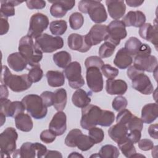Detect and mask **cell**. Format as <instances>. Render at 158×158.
<instances>
[{
  "label": "cell",
  "instance_id": "cell-29",
  "mask_svg": "<svg viewBox=\"0 0 158 158\" xmlns=\"http://www.w3.org/2000/svg\"><path fill=\"white\" fill-rule=\"evenodd\" d=\"M15 123L17 129L24 132L31 131L33 127L31 117L24 112L19 114L15 117Z\"/></svg>",
  "mask_w": 158,
  "mask_h": 158
},
{
  "label": "cell",
  "instance_id": "cell-47",
  "mask_svg": "<svg viewBox=\"0 0 158 158\" xmlns=\"http://www.w3.org/2000/svg\"><path fill=\"white\" fill-rule=\"evenodd\" d=\"M104 64V63L101 58L96 56L88 57L85 61V65L86 69L91 67H96L99 69L101 68Z\"/></svg>",
  "mask_w": 158,
  "mask_h": 158
},
{
  "label": "cell",
  "instance_id": "cell-25",
  "mask_svg": "<svg viewBox=\"0 0 158 158\" xmlns=\"http://www.w3.org/2000/svg\"><path fill=\"white\" fill-rule=\"evenodd\" d=\"M133 62V56H131L124 48H120L117 52L114 59V64L118 69H125L128 68Z\"/></svg>",
  "mask_w": 158,
  "mask_h": 158
},
{
  "label": "cell",
  "instance_id": "cell-58",
  "mask_svg": "<svg viewBox=\"0 0 158 158\" xmlns=\"http://www.w3.org/2000/svg\"><path fill=\"white\" fill-rule=\"evenodd\" d=\"M157 128H158V125L157 123L151 125L148 128V133L150 136L156 139H158Z\"/></svg>",
  "mask_w": 158,
  "mask_h": 158
},
{
  "label": "cell",
  "instance_id": "cell-45",
  "mask_svg": "<svg viewBox=\"0 0 158 158\" xmlns=\"http://www.w3.org/2000/svg\"><path fill=\"white\" fill-rule=\"evenodd\" d=\"M126 125L128 130L130 131L133 130H138L141 131L143 128V122L141 118H139L138 117L133 115V116Z\"/></svg>",
  "mask_w": 158,
  "mask_h": 158
},
{
  "label": "cell",
  "instance_id": "cell-1",
  "mask_svg": "<svg viewBox=\"0 0 158 158\" xmlns=\"http://www.w3.org/2000/svg\"><path fill=\"white\" fill-rule=\"evenodd\" d=\"M1 84L7 86L12 91L20 93L27 90L32 85L28 75H13L6 65L2 66Z\"/></svg>",
  "mask_w": 158,
  "mask_h": 158
},
{
  "label": "cell",
  "instance_id": "cell-49",
  "mask_svg": "<svg viewBox=\"0 0 158 158\" xmlns=\"http://www.w3.org/2000/svg\"><path fill=\"white\" fill-rule=\"evenodd\" d=\"M132 116H133V114L129 110L124 109L119 111L116 117V122L118 123H122L124 125H127Z\"/></svg>",
  "mask_w": 158,
  "mask_h": 158
},
{
  "label": "cell",
  "instance_id": "cell-33",
  "mask_svg": "<svg viewBox=\"0 0 158 158\" xmlns=\"http://www.w3.org/2000/svg\"><path fill=\"white\" fill-rule=\"evenodd\" d=\"M52 59L56 65L62 69H65L71 63L72 60L71 55L65 51H61L55 53L52 56Z\"/></svg>",
  "mask_w": 158,
  "mask_h": 158
},
{
  "label": "cell",
  "instance_id": "cell-46",
  "mask_svg": "<svg viewBox=\"0 0 158 158\" xmlns=\"http://www.w3.org/2000/svg\"><path fill=\"white\" fill-rule=\"evenodd\" d=\"M81 133H82V131L80 130L77 129V128L70 130L65 137V144L67 146L71 147V148L76 147L75 139H76L77 137L78 136V135Z\"/></svg>",
  "mask_w": 158,
  "mask_h": 158
},
{
  "label": "cell",
  "instance_id": "cell-52",
  "mask_svg": "<svg viewBox=\"0 0 158 158\" xmlns=\"http://www.w3.org/2000/svg\"><path fill=\"white\" fill-rule=\"evenodd\" d=\"M26 4L30 9H42L46 6V1L43 0H30L26 1Z\"/></svg>",
  "mask_w": 158,
  "mask_h": 158
},
{
  "label": "cell",
  "instance_id": "cell-60",
  "mask_svg": "<svg viewBox=\"0 0 158 158\" xmlns=\"http://www.w3.org/2000/svg\"><path fill=\"white\" fill-rule=\"evenodd\" d=\"M127 4L132 7H137L142 5L144 2V1H139V0H127L125 1Z\"/></svg>",
  "mask_w": 158,
  "mask_h": 158
},
{
  "label": "cell",
  "instance_id": "cell-62",
  "mask_svg": "<svg viewBox=\"0 0 158 158\" xmlns=\"http://www.w3.org/2000/svg\"><path fill=\"white\" fill-rule=\"evenodd\" d=\"M83 157V156L79 154L77 152H72L70 155L68 156V157Z\"/></svg>",
  "mask_w": 158,
  "mask_h": 158
},
{
  "label": "cell",
  "instance_id": "cell-7",
  "mask_svg": "<svg viewBox=\"0 0 158 158\" xmlns=\"http://www.w3.org/2000/svg\"><path fill=\"white\" fill-rule=\"evenodd\" d=\"M102 109L93 104H89L81 109V118L80 120L81 127L85 129L89 130L92 127L98 125Z\"/></svg>",
  "mask_w": 158,
  "mask_h": 158
},
{
  "label": "cell",
  "instance_id": "cell-31",
  "mask_svg": "<svg viewBox=\"0 0 158 158\" xmlns=\"http://www.w3.org/2000/svg\"><path fill=\"white\" fill-rule=\"evenodd\" d=\"M0 17L8 18L15 15L14 7L22 3L19 1H1Z\"/></svg>",
  "mask_w": 158,
  "mask_h": 158
},
{
  "label": "cell",
  "instance_id": "cell-16",
  "mask_svg": "<svg viewBox=\"0 0 158 158\" xmlns=\"http://www.w3.org/2000/svg\"><path fill=\"white\" fill-rule=\"evenodd\" d=\"M52 3L50 7L51 15L56 18H61L65 15L68 10H71L75 4V0L49 1Z\"/></svg>",
  "mask_w": 158,
  "mask_h": 158
},
{
  "label": "cell",
  "instance_id": "cell-39",
  "mask_svg": "<svg viewBox=\"0 0 158 158\" xmlns=\"http://www.w3.org/2000/svg\"><path fill=\"white\" fill-rule=\"evenodd\" d=\"M114 113L110 110H102L98 125L102 127L110 126L114 122Z\"/></svg>",
  "mask_w": 158,
  "mask_h": 158
},
{
  "label": "cell",
  "instance_id": "cell-34",
  "mask_svg": "<svg viewBox=\"0 0 158 158\" xmlns=\"http://www.w3.org/2000/svg\"><path fill=\"white\" fill-rule=\"evenodd\" d=\"M94 143L89 136L83 135L82 133L78 135L75 139V146L81 151H86L90 149Z\"/></svg>",
  "mask_w": 158,
  "mask_h": 158
},
{
  "label": "cell",
  "instance_id": "cell-54",
  "mask_svg": "<svg viewBox=\"0 0 158 158\" xmlns=\"http://www.w3.org/2000/svg\"><path fill=\"white\" fill-rule=\"evenodd\" d=\"M141 131L138 130H133L130 131L129 133L127 135V138L134 144L138 143V141L140 140L141 137Z\"/></svg>",
  "mask_w": 158,
  "mask_h": 158
},
{
  "label": "cell",
  "instance_id": "cell-26",
  "mask_svg": "<svg viewBox=\"0 0 158 158\" xmlns=\"http://www.w3.org/2000/svg\"><path fill=\"white\" fill-rule=\"evenodd\" d=\"M128 130L126 125L117 123L109 129L108 135L114 141L118 143L127 138Z\"/></svg>",
  "mask_w": 158,
  "mask_h": 158
},
{
  "label": "cell",
  "instance_id": "cell-23",
  "mask_svg": "<svg viewBox=\"0 0 158 158\" xmlns=\"http://www.w3.org/2000/svg\"><path fill=\"white\" fill-rule=\"evenodd\" d=\"M9 67L15 72H21L27 68L28 62L25 58L19 52L10 54L7 59Z\"/></svg>",
  "mask_w": 158,
  "mask_h": 158
},
{
  "label": "cell",
  "instance_id": "cell-9",
  "mask_svg": "<svg viewBox=\"0 0 158 158\" xmlns=\"http://www.w3.org/2000/svg\"><path fill=\"white\" fill-rule=\"evenodd\" d=\"M49 23V19L46 15L39 12L34 14L30 20L27 35L32 38H37L48 28Z\"/></svg>",
  "mask_w": 158,
  "mask_h": 158
},
{
  "label": "cell",
  "instance_id": "cell-2",
  "mask_svg": "<svg viewBox=\"0 0 158 158\" xmlns=\"http://www.w3.org/2000/svg\"><path fill=\"white\" fill-rule=\"evenodd\" d=\"M18 49L19 52L25 58L30 67L39 65L43 58V52L36 47L33 38L28 35L21 38Z\"/></svg>",
  "mask_w": 158,
  "mask_h": 158
},
{
  "label": "cell",
  "instance_id": "cell-28",
  "mask_svg": "<svg viewBox=\"0 0 158 158\" xmlns=\"http://www.w3.org/2000/svg\"><path fill=\"white\" fill-rule=\"evenodd\" d=\"M13 157L34 158L36 156V151L34 143L25 142L22 144L19 149H16L12 156Z\"/></svg>",
  "mask_w": 158,
  "mask_h": 158
},
{
  "label": "cell",
  "instance_id": "cell-3",
  "mask_svg": "<svg viewBox=\"0 0 158 158\" xmlns=\"http://www.w3.org/2000/svg\"><path fill=\"white\" fill-rule=\"evenodd\" d=\"M78 8L80 12L88 14L94 23H103L107 19L105 7L101 1L81 0L78 2Z\"/></svg>",
  "mask_w": 158,
  "mask_h": 158
},
{
  "label": "cell",
  "instance_id": "cell-59",
  "mask_svg": "<svg viewBox=\"0 0 158 158\" xmlns=\"http://www.w3.org/2000/svg\"><path fill=\"white\" fill-rule=\"evenodd\" d=\"M44 157H62L61 153L57 151H47Z\"/></svg>",
  "mask_w": 158,
  "mask_h": 158
},
{
  "label": "cell",
  "instance_id": "cell-8",
  "mask_svg": "<svg viewBox=\"0 0 158 158\" xmlns=\"http://www.w3.org/2000/svg\"><path fill=\"white\" fill-rule=\"evenodd\" d=\"M64 73L71 88L79 89L85 85V80L81 75V65L77 61L70 63L65 68Z\"/></svg>",
  "mask_w": 158,
  "mask_h": 158
},
{
  "label": "cell",
  "instance_id": "cell-37",
  "mask_svg": "<svg viewBox=\"0 0 158 158\" xmlns=\"http://www.w3.org/2000/svg\"><path fill=\"white\" fill-rule=\"evenodd\" d=\"M99 155L103 158H117L120 155L118 149L112 144L102 146L99 150Z\"/></svg>",
  "mask_w": 158,
  "mask_h": 158
},
{
  "label": "cell",
  "instance_id": "cell-27",
  "mask_svg": "<svg viewBox=\"0 0 158 158\" xmlns=\"http://www.w3.org/2000/svg\"><path fill=\"white\" fill-rule=\"evenodd\" d=\"M158 115V106L156 103L144 105L141 110V118L144 123H151L156 120Z\"/></svg>",
  "mask_w": 158,
  "mask_h": 158
},
{
  "label": "cell",
  "instance_id": "cell-50",
  "mask_svg": "<svg viewBox=\"0 0 158 158\" xmlns=\"http://www.w3.org/2000/svg\"><path fill=\"white\" fill-rule=\"evenodd\" d=\"M41 98H42L43 104L48 107L54 105V93L45 91L41 94Z\"/></svg>",
  "mask_w": 158,
  "mask_h": 158
},
{
  "label": "cell",
  "instance_id": "cell-64",
  "mask_svg": "<svg viewBox=\"0 0 158 158\" xmlns=\"http://www.w3.org/2000/svg\"><path fill=\"white\" fill-rule=\"evenodd\" d=\"M100 157V156H99V154L98 153V154H93V155H91V156H90V157Z\"/></svg>",
  "mask_w": 158,
  "mask_h": 158
},
{
  "label": "cell",
  "instance_id": "cell-57",
  "mask_svg": "<svg viewBox=\"0 0 158 158\" xmlns=\"http://www.w3.org/2000/svg\"><path fill=\"white\" fill-rule=\"evenodd\" d=\"M142 72H143V71H141V70L138 69L134 65H131L127 69V73L128 77L131 80L135 77H136L138 74Z\"/></svg>",
  "mask_w": 158,
  "mask_h": 158
},
{
  "label": "cell",
  "instance_id": "cell-30",
  "mask_svg": "<svg viewBox=\"0 0 158 158\" xmlns=\"http://www.w3.org/2000/svg\"><path fill=\"white\" fill-rule=\"evenodd\" d=\"M48 85L51 87H60L65 83L63 72L58 70H49L46 74Z\"/></svg>",
  "mask_w": 158,
  "mask_h": 158
},
{
  "label": "cell",
  "instance_id": "cell-24",
  "mask_svg": "<svg viewBox=\"0 0 158 158\" xmlns=\"http://www.w3.org/2000/svg\"><path fill=\"white\" fill-rule=\"evenodd\" d=\"M91 92H86L83 89H77L73 94L72 101L74 106L79 108H84L89 105L91 99Z\"/></svg>",
  "mask_w": 158,
  "mask_h": 158
},
{
  "label": "cell",
  "instance_id": "cell-18",
  "mask_svg": "<svg viewBox=\"0 0 158 158\" xmlns=\"http://www.w3.org/2000/svg\"><path fill=\"white\" fill-rule=\"evenodd\" d=\"M67 43L72 50L80 52H86L91 48L87 43L85 36L78 33L70 34L68 37Z\"/></svg>",
  "mask_w": 158,
  "mask_h": 158
},
{
  "label": "cell",
  "instance_id": "cell-11",
  "mask_svg": "<svg viewBox=\"0 0 158 158\" xmlns=\"http://www.w3.org/2000/svg\"><path fill=\"white\" fill-rule=\"evenodd\" d=\"M86 80L88 88L94 93H98L103 89L102 74L99 69L91 67L86 69Z\"/></svg>",
  "mask_w": 158,
  "mask_h": 158
},
{
  "label": "cell",
  "instance_id": "cell-55",
  "mask_svg": "<svg viewBox=\"0 0 158 158\" xmlns=\"http://www.w3.org/2000/svg\"><path fill=\"white\" fill-rule=\"evenodd\" d=\"M34 145L36 151V157L38 158L44 157L48 151L46 146L39 143H35Z\"/></svg>",
  "mask_w": 158,
  "mask_h": 158
},
{
  "label": "cell",
  "instance_id": "cell-14",
  "mask_svg": "<svg viewBox=\"0 0 158 158\" xmlns=\"http://www.w3.org/2000/svg\"><path fill=\"white\" fill-rule=\"evenodd\" d=\"M157 59L152 55H137L135 56L134 66L141 71L154 72L157 69Z\"/></svg>",
  "mask_w": 158,
  "mask_h": 158
},
{
  "label": "cell",
  "instance_id": "cell-20",
  "mask_svg": "<svg viewBox=\"0 0 158 158\" xmlns=\"http://www.w3.org/2000/svg\"><path fill=\"white\" fill-rule=\"evenodd\" d=\"M106 4L107 7L109 15L114 20L122 18L126 11V6L124 1L107 0Z\"/></svg>",
  "mask_w": 158,
  "mask_h": 158
},
{
  "label": "cell",
  "instance_id": "cell-38",
  "mask_svg": "<svg viewBox=\"0 0 158 158\" xmlns=\"http://www.w3.org/2000/svg\"><path fill=\"white\" fill-rule=\"evenodd\" d=\"M67 29V24L64 20H54L50 23L49 30L52 35L60 36L66 31Z\"/></svg>",
  "mask_w": 158,
  "mask_h": 158
},
{
  "label": "cell",
  "instance_id": "cell-4",
  "mask_svg": "<svg viewBox=\"0 0 158 158\" xmlns=\"http://www.w3.org/2000/svg\"><path fill=\"white\" fill-rule=\"evenodd\" d=\"M22 102L27 112L34 118L42 119L46 116L48 109L41 96L35 94H28L23 98Z\"/></svg>",
  "mask_w": 158,
  "mask_h": 158
},
{
  "label": "cell",
  "instance_id": "cell-32",
  "mask_svg": "<svg viewBox=\"0 0 158 158\" xmlns=\"http://www.w3.org/2000/svg\"><path fill=\"white\" fill-rule=\"evenodd\" d=\"M54 107L57 111H62L66 106L67 101V91L64 88H59L54 92Z\"/></svg>",
  "mask_w": 158,
  "mask_h": 158
},
{
  "label": "cell",
  "instance_id": "cell-15",
  "mask_svg": "<svg viewBox=\"0 0 158 158\" xmlns=\"http://www.w3.org/2000/svg\"><path fill=\"white\" fill-rule=\"evenodd\" d=\"M131 86L133 89L145 95H149L154 91L153 85L144 72L138 74L131 80Z\"/></svg>",
  "mask_w": 158,
  "mask_h": 158
},
{
  "label": "cell",
  "instance_id": "cell-35",
  "mask_svg": "<svg viewBox=\"0 0 158 158\" xmlns=\"http://www.w3.org/2000/svg\"><path fill=\"white\" fill-rule=\"evenodd\" d=\"M133 144L134 143L128 138L117 143L118 148L126 157H132L136 153V151Z\"/></svg>",
  "mask_w": 158,
  "mask_h": 158
},
{
  "label": "cell",
  "instance_id": "cell-17",
  "mask_svg": "<svg viewBox=\"0 0 158 158\" xmlns=\"http://www.w3.org/2000/svg\"><path fill=\"white\" fill-rule=\"evenodd\" d=\"M49 129L56 136L62 135L67 129V116L62 111L54 114L49 124Z\"/></svg>",
  "mask_w": 158,
  "mask_h": 158
},
{
  "label": "cell",
  "instance_id": "cell-5",
  "mask_svg": "<svg viewBox=\"0 0 158 158\" xmlns=\"http://www.w3.org/2000/svg\"><path fill=\"white\" fill-rule=\"evenodd\" d=\"M18 134L13 127L6 128L0 135V153L2 158L10 157L16 150Z\"/></svg>",
  "mask_w": 158,
  "mask_h": 158
},
{
  "label": "cell",
  "instance_id": "cell-61",
  "mask_svg": "<svg viewBox=\"0 0 158 158\" xmlns=\"http://www.w3.org/2000/svg\"><path fill=\"white\" fill-rule=\"evenodd\" d=\"M9 96V91L7 86L1 84V98H7Z\"/></svg>",
  "mask_w": 158,
  "mask_h": 158
},
{
  "label": "cell",
  "instance_id": "cell-36",
  "mask_svg": "<svg viewBox=\"0 0 158 158\" xmlns=\"http://www.w3.org/2000/svg\"><path fill=\"white\" fill-rule=\"evenodd\" d=\"M142 44L139 40L132 36L125 42L124 48L131 56H136L138 54Z\"/></svg>",
  "mask_w": 158,
  "mask_h": 158
},
{
  "label": "cell",
  "instance_id": "cell-44",
  "mask_svg": "<svg viewBox=\"0 0 158 158\" xmlns=\"http://www.w3.org/2000/svg\"><path fill=\"white\" fill-rule=\"evenodd\" d=\"M101 69L102 74L108 79H114L118 74V70L109 64H104Z\"/></svg>",
  "mask_w": 158,
  "mask_h": 158
},
{
  "label": "cell",
  "instance_id": "cell-63",
  "mask_svg": "<svg viewBox=\"0 0 158 158\" xmlns=\"http://www.w3.org/2000/svg\"><path fill=\"white\" fill-rule=\"evenodd\" d=\"M6 115L0 112V118H1V126H2L3 124L4 123V122H6Z\"/></svg>",
  "mask_w": 158,
  "mask_h": 158
},
{
  "label": "cell",
  "instance_id": "cell-40",
  "mask_svg": "<svg viewBox=\"0 0 158 158\" xmlns=\"http://www.w3.org/2000/svg\"><path fill=\"white\" fill-rule=\"evenodd\" d=\"M115 46L109 41H106L99 48V55L101 58H107L112 56L114 54Z\"/></svg>",
  "mask_w": 158,
  "mask_h": 158
},
{
  "label": "cell",
  "instance_id": "cell-10",
  "mask_svg": "<svg viewBox=\"0 0 158 158\" xmlns=\"http://www.w3.org/2000/svg\"><path fill=\"white\" fill-rule=\"evenodd\" d=\"M125 25L122 20H114L110 22L107 26V39L106 41H109L115 45L118 46L121 40L126 38L127 31Z\"/></svg>",
  "mask_w": 158,
  "mask_h": 158
},
{
  "label": "cell",
  "instance_id": "cell-41",
  "mask_svg": "<svg viewBox=\"0 0 158 158\" xmlns=\"http://www.w3.org/2000/svg\"><path fill=\"white\" fill-rule=\"evenodd\" d=\"M84 17L81 13L73 12L69 17V23L72 29L77 30L80 29L83 25Z\"/></svg>",
  "mask_w": 158,
  "mask_h": 158
},
{
  "label": "cell",
  "instance_id": "cell-19",
  "mask_svg": "<svg viewBox=\"0 0 158 158\" xmlns=\"http://www.w3.org/2000/svg\"><path fill=\"white\" fill-rule=\"evenodd\" d=\"M139 36L144 40L151 42L157 50V25H152L150 23L143 24L139 27Z\"/></svg>",
  "mask_w": 158,
  "mask_h": 158
},
{
  "label": "cell",
  "instance_id": "cell-12",
  "mask_svg": "<svg viewBox=\"0 0 158 158\" xmlns=\"http://www.w3.org/2000/svg\"><path fill=\"white\" fill-rule=\"evenodd\" d=\"M107 36V26L101 24L94 25L85 35L87 43L91 46L97 45L102 41H106Z\"/></svg>",
  "mask_w": 158,
  "mask_h": 158
},
{
  "label": "cell",
  "instance_id": "cell-51",
  "mask_svg": "<svg viewBox=\"0 0 158 158\" xmlns=\"http://www.w3.org/2000/svg\"><path fill=\"white\" fill-rule=\"evenodd\" d=\"M56 136V135L49 129L43 130L40 134V139L41 141L46 144H50L54 141Z\"/></svg>",
  "mask_w": 158,
  "mask_h": 158
},
{
  "label": "cell",
  "instance_id": "cell-53",
  "mask_svg": "<svg viewBox=\"0 0 158 158\" xmlns=\"http://www.w3.org/2000/svg\"><path fill=\"white\" fill-rule=\"evenodd\" d=\"M138 147L139 148L144 151H148L152 149L154 147L153 142L149 139H140L138 141Z\"/></svg>",
  "mask_w": 158,
  "mask_h": 158
},
{
  "label": "cell",
  "instance_id": "cell-13",
  "mask_svg": "<svg viewBox=\"0 0 158 158\" xmlns=\"http://www.w3.org/2000/svg\"><path fill=\"white\" fill-rule=\"evenodd\" d=\"M0 112L3 113L6 117H15L19 114L23 113L25 109L22 101H10L7 98H1Z\"/></svg>",
  "mask_w": 158,
  "mask_h": 158
},
{
  "label": "cell",
  "instance_id": "cell-22",
  "mask_svg": "<svg viewBox=\"0 0 158 158\" xmlns=\"http://www.w3.org/2000/svg\"><path fill=\"white\" fill-rule=\"evenodd\" d=\"M127 83L122 80L108 79L106 80V90L110 95H122L127 90Z\"/></svg>",
  "mask_w": 158,
  "mask_h": 158
},
{
  "label": "cell",
  "instance_id": "cell-42",
  "mask_svg": "<svg viewBox=\"0 0 158 158\" xmlns=\"http://www.w3.org/2000/svg\"><path fill=\"white\" fill-rule=\"evenodd\" d=\"M29 79L32 83H37L40 81L43 77V72L41 69L40 65H36L31 68L28 70L27 74Z\"/></svg>",
  "mask_w": 158,
  "mask_h": 158
},
{
  "label": "cell",
  "instance_id": "cell-43",
  "mask_svg": "<svg viewBox=\"0 0 158 158\" xmlns=\"http://www.w3.org/2000/svg\"><path fill=\"white\" fill-rule=\"evenodd\" d=\"M88 136L95 144L100 143L103 141L104 133L101 128L94 127L88 130Z\"/></svg>",
  "mask_w": 158,
  "mask_h": 158
},
{
  "label": "cell",
  "instance_id": "cell-21",
  "mask_svg": "<svg viewBox=\"0 0 158 158\" xmlns=\"http://www.w3.org/2000/svg\"><path fill=\"white\" fill-rule=\"evenodd\" d=\"M146 20L144 14L140 10L129 11L123 18L122 22L125 27H140Z\"/></svg>",
  "mask_w": 158,
  "mask_h": 158
},
{
  "label": "cell",
  "instance_id": "cell-56",
  "mask_svg": "<svg viewBox=\"0 0 158 158\" xmlns=\"http://www.w3.org/2000/svg\"><path fill=\"white\" fill-rule=\"evenodd\" d=\"M7 18L0 17V34L1 35H5L7 33L9 29V24L7 20Z\"/></svg>",
  "mask_w": 158,
  "mask_h": 158
},
{
  "label": "cell",
  "instance_id": "cell-6",
  "mask_svg": "<svg viewBox=\"0 0 158 158\" xmlns=\"http://www.w3.org/2000/svg\"><path fill=\"white\" fill-rule=\"evenodd\" d=\"M35 45L42 52L51 53L61 49L64 46V40L60 36L43 33L35 39Z\"/></svg>",
  "mask_w": 158,
  "mask_h": 158
},
{
  "label": "cell",
  "instance_id": "cell-48",
  "mask_svg": "<svg viewBox=\"0 0 158 158\" xmlns=\"http://www.w3.org/2000/svg\"><path fill=\"white\" fill-rule=\"evenodd\" d=\"M127 100L125 97L122 96H118L114 99L112 106L115 111L118 112L125 109L127 106Z\"/></svg>",
  "mask_w": 158,
  "mask_h": 158
}]
</instances>
